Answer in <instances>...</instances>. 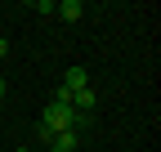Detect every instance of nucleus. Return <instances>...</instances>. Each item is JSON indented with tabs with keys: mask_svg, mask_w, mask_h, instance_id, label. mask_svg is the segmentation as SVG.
<instances>
[{
	"mask_svg": "<svg viewBox=\"0 0 161 152\" xmlns=\"http://www.w3.org/2000/svg\"><path fill=\"white\" fill-rule=\"evenodd\" d=\"M90 117H76L72 112V103H49L45 107V117H40V125L49 130V134H63V130H80Z\"/></svg>",
	"mask_w": 161,
	"mask_h": 152,
	"instance_id": "obj_1",
	"label": "nucleus"
},
{
	"mask_svg": "<svg viewBox=\"0 0 161 152\" xmlns=\"http://www.w3.org/2000/svg\"><path fill=\"white\" fill-rule=\"evenodd\" d=\"M76 143H80V139H76V130H63V134H54V139H49L54 152H76Z\"/></svg>",
	"mask_w": 161,
	"mask_h": 152,
	"instance_id": "obj_5",
	"label": "nucleus"
},
{
	"mask_svg": "<svg viewBox=\"0 0 161 152\" xmlns=\"http://www.w3.org/2000/svg\"><path fill=\"white\" fill-rule=\"evenodd\" d=\"M54 14L63 18V23H80V14H85V9H80V0H63V5H54Z\"/></svg>",
	"mask_w": 161,
	"mask_h": 152,
	"instance_id": "obj_4",
	"label": "nucleus"
},
{
	"mask_svg": "<svg viewBox=\"0 0 161 152\" xmlns=\"http://www.w3.org/2000/svg\"><path fill=\"white\" fill-rule=\"evenodd\" d=\"M85 85H90L85 67H67V72H63V90H72V94H76V90H85Z\"/></svg>",
	"mask_w": 161,
	"mask_h": 152,
	"instance_id": "obj_3",
	"label": "nucleus"
},
{
	"mask_svg": "<svg viewBox=\"0 0 161 152\" xmlns=\"http://www.w3.org/2000/svg\"><path fill=\"white\" fill-rule=\"evenodd\" d=\"M94 107H98V94H94L90 85L72 94V112H76V117H90V112H94Z\"/></svg>",
	"mask_w": 161,
	"mask_h": 152,
	"instance_id": "obj_2",
	"label": "nucleus"
},
{
	"mask_svg": "<svg viewBox=\"0 0 161 152\" xmlns=\"http://www.w3.org/2000/svg\"><path fill=\"white\" fill-rule=\"evenodd\" d=\"M5 94H9V81H5V76H0V103H5Z\"/></svg>",
	"mask_w": 161,
	"mask_h": 152,
	"instance_id": "obj_6",
	"label": "nucleus"
},
{
	"mask_svg": "<svg viewBox=\"0 0 161 152\" xmlns=\"http://www.w3.org/2000/svg\"><path fill=\"white\" fill-rule=\"evenodd\" d=\"M18 152H31V148H18Z\"/></svg>",
	"mask_w": 161,
	"mask_h": 152,
	"instance_id": "obj_8",
	"label": "nucleus"
},
{
	"mask_svg": "<svg viewBox=\"0 0 161 152\" xmlns=\"http://www.w3.org/2000/svg\"><path fill=\"white\" fill-rule=\"evenodd\" d=\"M5 54H9V41H5V36H0V58H5Z\"/></svg>",
	"mask_w": 161,
	"mask_h": 152,
	"instance_id": "obj_7",
	"label": "nucleus"
}]
</instances>
